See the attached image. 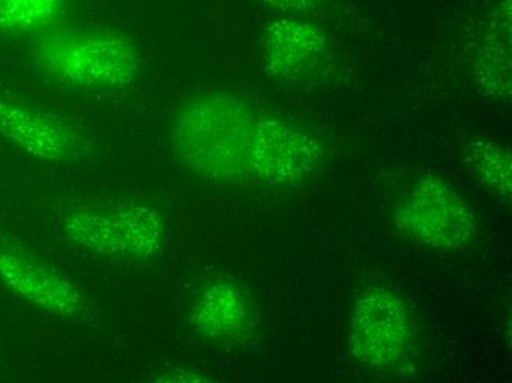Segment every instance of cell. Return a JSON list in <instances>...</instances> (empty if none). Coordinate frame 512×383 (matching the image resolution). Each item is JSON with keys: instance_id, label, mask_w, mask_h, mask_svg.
<instances>
[{"instance_id": "ba28073f", "label": "cell", "mask_w": 512, "mask_h": 383, "mask_svg": "<svg viewBox=\"0 0 512 383\" xmlns=\"http://www.w3.org/2000/svg\"><path fill=\"white\" fill-rule=\"evenodd\" d=\"M0 137L46 163H62L76 155V133L52 115L11 99H0Z\"/></svg>"}, {"instance_id": "5b68a950", "label": "cell", "mask_w": 512, "mask_h": 383, "mask_svg": "<svg viewBox=\"0 0 512 383\" xmlns=\"http://www.w3.org/2000/svg\"><path fill=\"white\" fill-rule=\"evenodd\" d=\"M410 316L404 302L387 289L359 295L352 311L349 344L367 367H389L401 358L410 339Z\"/></svg>"}, {"instance_id": "277c9868", "label": "cell", "mask_w": 512, "mask_h": 383, "mask_svg": "<svg viewBox=\"0 0 512 383\" xmlns=\"http://www.w3.org/2000/svg\"><path fill=\"white\" fill-rule=\"evenodd\" d=\"M64 230L81 248L115 257L151 258L164 242L161 217L148 205L71 211L65 216Z\"/></svg>"}, {"instance_id": "3957f363", "label": "cell", "mask_w": 512, "mask_h": 383, "mask_svg": "<svg viewBox=\"0 0 512 383\" xmlns=\"http://www.w3.org/2000/svg\"><path fill=\"white\" fill-rule=\"evenodd\" d=\"M396 226L415 244L436 251H458L476 236L473 208L437 177L421 180L395 214Z\"/></svg>"}, {"instance_id": "6da1fadb", "label": "cell", "mask_w": 512, "mask_h": 383, "mask_svg": "<svg viewBox=\"0 0 512 383\" xmlns=\"http://www.w3.org/2000/svg\"><path fill=\"white\" fill-rule=\"evenodd\" d=\"M259 114L236 96L206 93L174 123V145L196 174L214 182L251 179Z\"/></svg>"}, {"instance_id": "30bf717a", "label": "cell", "mask_w": 512, "mask_h": 383, "mask_svg": "<svg viewBox=\"0 0 512 383\" xmlns=\"http://www.w3.org/2000/svg\"><path fill=\"white\" fill-rule=\"evenodd\" d=\"M248 304L236 286L217 282L202 292L192 310L196 332L212 341H226L245 329Z\"/></svg>"}, {"instance_id": "8992f818", "label": "cell", "mask_w": 512, "mask_h": 383, "mask_svg": "<svg viewBox=\"0 0 512 383\" xmlns=\"http://www.w3.org/2000/svg\"><path fill=\"white\" fill-rule=\"evenodd\" d=\"M320 155L312 137L259 115L251 179L274 186L299 185L315 170Z\"/></svg>"}, {"instance_id": "9c48e42d", "label": "cell", "mask_w": 512, "mask_h": 383, "mask_svg": "<svg viewBox=\"0 0 512 383\" xmlns=\"http://www.w3.org/2000/svg\"><path fill=\"white\" fill-rule=\"evenodd\" d=\"M326 51V40L317 28L296 21H277L262 43L265 67L271 76L299 82L314 73Z\"/></svg>"}, {"instance_id": "52a82bcc", "label": "cell", "mask_w": 512, "mask_h": 383, "mask_svg": "<svg viewBox=\"0 0 512 383\" xmlns=\"http://www.w3.org/2000/svg\"><path fill=\"white\" fill-rule=\"evenodd\" d=\"M0 282L24 301L59 316H76L83 310V297L74 283L24 252L0 251Z\"/></svg>"}, {"instance_id": "7c38bea8", "label": "cell", "mask_w": 512, "mask_h": 383, "mask_svg": "<svg viewBox=\"0 0 512 383\" xmlns=\"http://www.w3.org/2000/svg\"><path fill=\"white\" fill-rule=\"evenodd\" d=\"M471 173L486 191L502 199H511L512 167L507 149L492 142L471 143L467 154Z\"/></svg>"}, {"instance_id": "8fae6325", "label": "cell", "mask_w": 512, "mask_h": 383, "mask_svg": "<svg viewBox=\"0 0 512 383\" xmlns=\"http://www.w3.org/2000/svg\"><path fill=\"white\" fill-rule=\"evenodd\" d=\"M68 0H0V36L43 33L55 27Z\"/></svg>"}, {"instance_id": "7a4b0ae2", "label": "cell", "mask_w": 512, "mask_h": 383, "mask_svg": "<svg viewBox=\"0 0 512 383\" xmlns=\"http://www.w3.org/2000/svg\"><path fill=\"white\" fill-rule=\"evenodd\" d=\"M33 58L53 79L78 89H123L140 73L136 45L103 28H49L37 37Z\"/></svg>"}]
</instances>
